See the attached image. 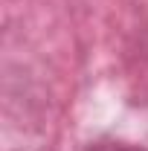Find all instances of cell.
<instances>
[{
    "instance_id": "obj_1",
    "label": "cell",
    "mask_w": 148,
    "mask_h": 151,
    "mask_svg": "<svg viewBox=\"0 0 148 151\" xmlns=\"http://www.w3.org/2000/svg\"><path fill=\"white\" fill-rule=\"evenodd\" d=\"M87 151H145V148H137V145H128V142H96Z\"/></svg>"
}]
</instances>
